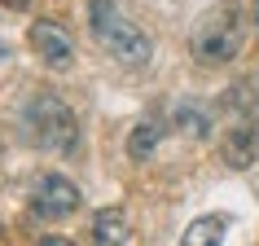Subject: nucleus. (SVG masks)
Instances as JSON below:
<instances>
[{
  "mask_svg": "<svg viewBox=\"0 0 259 246\" xmlns=\"http://www.w3.org/2000/svg\"><path fill=\"white\" fill-rule=\"evenodd\" d=\"M0 53H5V44H0Z\"/></svg>",
  "mask_w": 259,
  "mask_h": 246,
  "instance_id": "4468645a",
  "label": "nucleus"
},
{
  "mask_svg": "<svg viewBox=\"0 0 259 246\" xmlns=\"http://www.w3.org/2000/svg\"><path fill=\"white\" fill-rule=\"evenodd\" d=\"M255 154H259V137L250 132V128H246V123H237V128H229V132H224L220 158H224L229 167H237V172H242V167L255 163Z\"/></svg>",
  "mask_w": 259,
  "mask_h": 246,
  "instance_id": "0eeeda50",
  "label": "nucleus"
},
{
  "mask_svg": "<svg viewBox=\"0 0 259 246\" xmlns=\"http://www.w3.org/2000/svg\"><path fill=\"white\" fill-rule=\"evenodd\" d=\"M224 233H229V216H198L189 229H185L180 246H220Z\"/></svg>",
  "mask_w": 259,
  "mask_h": 246,
  "instance_id": "6e6552de",
  "label": "nucleus"
},
{
  "mask_svg": "<svg viewBox=\"0 0 259 246\" xmlns=\"http://www.w3.org/2000/svg\"><path fill=\"white\" fill-rule=\"evenodd\" d=\"M40 246H75V242H66V237H40Z\"/></svg>",
  "mask_w": 259,
  "mask_h": 246,
  "instance_id": "f8f14e48",
  "label": "nucleus"
},
{
  "mask_svg": "<svg viewBox=\"0 0 259 246\" xmlns=\"http://www.w3.org/2000/svg\"><path fill=\"white\" fill-rule=\"evenodd\" d=\"M237 49H242V14H237L233 0H224V5H215L198 22V31H193V53L206 66H224V62L237 57Z\"/></svg>",
  "mask_w": 259,
  "mask_h": 246,
  "instance_id": "7ed1b4c3",
  "label": "nucleus"
},
{
  "mask_svg": "<svg viewBox=\"0 0 259 246\" xmlns=\"http://www.w3.org/2000/svg\"><path fill=\"white\" fill-rule=\"evenodd\" d=\"M31 211L35 220H66L79 211V189L75 180L62 176V172H44L35 180V193H31Z\"/></svg>",
  "mask_w": 259,
  "mask_h": 246,
  "instance_id": "20e7f679",
  "label": "nucleus"
},
{
  "mask_svg": "<svg viewBox=\"0 0 259 246\" xmlns=\"http://www.w3.org/2000/svg\"><path fill=\"white\" fill-rule=\"evenodd\" d=\"M255 27H259V0H255Z\"/></svg>",
  "mask_w": 259,
  "mask_h": 246,
  "instance_id": "ddd939ff",
  "label": "nucleus"
},
{
  "mask_svg": "<svg viewBox=\"0 0 259 246\" xmlns=\"http://www.w3.org/2000/svg\"><path fill=\"white\" fill-rule=\"evenodd\" d=\"M127 211L123 207H101L93 216V246H127Z\"/></svg>",
  "mask_w": 259,
  "mask_h": 246,
  "instance_id": "423d86ee",
  "label": "nucleus"
},
{
  "mask_svg": "<svg viewBox=\"0 0 259 246\" xmlns=\"http://www.w3.org/2000/svg\"><path fill=\"white\" fill-rule=\"evenodd\" d=\"M0 5H5V9H14V14H22V9H27L31 0H0Z\"/></svg>",
  "mask_w": 259,
  "mask_h": 246,
  "instance_id": "9b49d317",
  "label": "nucleus"
},
{
  "mask_svg": "<svg viewBox=\"0 0 259 246\" xmlns=\"http://www.w3.org/2000/svg\"><path fill=\"white\" fill-rule=\"evenodd\" d=\"M27 40H31L35 57H40L49 70H70V66H75V40H70L57 22H49V18L31 22V35H27Z\"/></svg>",
  "mask_w": 259,
  "mask_h": 246,
  "instance_id": "39448f33",
  "label": "nucleus"
},
{
  "mask_svg": "<svg viewBox=\"0 0 259 246\" xmlns=\"http://www.w3.org/2000/svg\"><path fill=\"white\" fill-rule=\"evenodd\" d=\"M176 128L185 137H206V132H211V123H206V114L198 106H180L176 110Z\"/></svg>",
  "mask_w": 259,
  "mask_h": 246,
  "instance_id": "9d476101",
  "label": "nucleus"
},
{
  "mask_svg": "<svg viewBox=\"0 0 259 246\" xmlns=\"http://www.w3.org/2000/svg\"><path fill=\"white\" fill-rule=\"evenodd\" d=\"M158 141H163V123H158V119H141L137 128L127 132V158H137V163L154 158Z\"/></svg>",
  "mask_w": 259,
  "mask_h": 246,
  "instance_id": "1a4fd4ad",
  "label": "nucleus"
},
{
  "mask_svg": "<svg viewBox=\"0 0 259 246\" xmlns=\"http://www.w3.org/2000/svg\"><path fill=\"white\" fill-rule=\"evenodd\" d=\"M27 137L49 154H62V158H79L83 150V137H79V119L75 110L53 93H40L35 101L27 106Z\"/></svg>",
  "mask_w": 259,
  "mask_h": 246,
  "instance_id": "f03ea898",
  "label": "nucleus"
},
{
  "mask_svg": "<svg viewBox=\"0 0 259 246\" xmlns=\"http://www.w3.org/2000/svg\"><path fill=\"white\" fill-rule=\"evenodd\" d=\"M88 31L110 57H119L127 66H145L154 53V40L119 9V0H88Z\"/></svg>",
  "mask_w": 259,
  "mask_h": 246,
  "instance_id": "f257e3e1",
  "label": "nucleus"
}]
</instances>
